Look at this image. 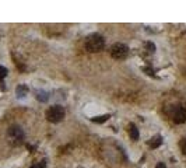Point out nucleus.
<instances>
[{
    "instance_id": "f257e3e1",
    "label": "nucleus",
    "mask_w": 186,
    "mask_h": 168,
    "mask_svg": "<svg viewBox=\"0 0 186 168\" xmlns=\"http://www.w3.org/2000/svg\"><path fill=\"white\" fill-rule=\"evenodd\" d=\"M105 45V41L99 34H92L85 41V48L90 52H99Z\"/></svg>"
},
{
    "instance_id": "f03ea898",
    "label": "nucleus",
    "mask_w": 186,
    "mask_h": 168,
    "mask_svg": "<svg viewBox=\"0 0 186 168\" xmlns=\"http://www.w3.org/2000/svg\"><path fill=\"white\" fill-rule=\"evenodd\" d=\"M46 118H48L49 122H60L64 118V109L59 105H55V107H52L46 111Z\"/></svg>"
},
{
    "instance_id": "7ed1b4c3",
    "label": "nucleus",
    "mask_w": 186,
    "mask_h": 168,
    "mask_svg": "<svg viewBox=\"0 0 186 168\" xmlns=\"http://www.w3.org/2000/svg\"><path fill=\"white\" fill-rule=\"evenodd\" d=\"M7 137L13 144H20L23 142V139H24V132L18 126H11L8 129V132H7Z\"/></svg>"
},
{
    "instance_id": "20e7f679",
    "label": "nucleus",
    "mask_w": 186,
    "mask_h": 168,
    "mask_svg": "<svg viewBox=\"0 0 186 168\" xmlns=\"http://www.w3.org/2000/svg\"><path fill=\"white\" fill-rule=\"evenodd\" d=\"M128 46L125 45V44H115V45L111 48V55H112V58L113 59H125L128 56Z\"/></svg>"
},
{
    "instance_id": "39448f33",
    "label": "nucleus",
    "mask_w": 186,
    "mask_h": 168,
    "mask_svg": "<svg viewBox=\"0 0 186 168\" xmlns=\"http://www.w3.org/2000/svg\"><path fill=\"white\" fill-rule=\"evenodd\" d=\"M171 118L175 123H185L186 122V109L180 108V107H176L173 108L172 114H171Z\"/></svg>"
},
{
    "instance_id": "423d86ee",
    "label": "nucleus",
    "mask_w": 186,
    "mask_h": 168,
    "mask_svg": "<svg viewBox=\"0 0 186 168\" xmlns=\"http://www.w3.org/2000/svg\"><path fill=\"white\" fill-rule=\"evenodd\" d=\"M16 92H17V97L18 98H24L27 95V92H28V87L25 84H20L17 87V90H16Z\"/></svg>"
},
{
    "instance_id": "0eeeda50",
    "label": "nucleus",
    "mask_w": 186,
    "mask_h": 168,
    "mask_svg": "<svg viewBox=\"0 0 186 168\" xmlns=\"http://www.w3.org/2000/svg\"><path fill=\"white\" fill-rule=\"evenodd\" d=\"M161 143H162V137H161V136H155V137H153V139L148 142V146L153 147V149H157V147L161 146Z\"/></svg>"
},
{
    "instance_id": "6e6552de",
    "label": "nucleus",
    "mask_w": 186,
    "mask_h": 168,
    "mask_svg": "<svg viewBox=\"0 0 186 168\" xmlns=\"http://www.w3.org/2000/svg\"><path fill=\"white\" fill-rule=\"evenodd\" d=\"M129 135H130V137H132L133 140H137V139H139V129L136 128L133 123L129 125Z\"/></svg>"
},
{
    "instance_id": "1a4fd4ad",
    "label": "nucleus",
    "mask_w": 186,
    "mask_h": 168,
    "mask_svg": "<svg viewBox=\"0 0 186 168\" xmlns=\"http://www.w3.org/2000/svg\"><path fill=\"white\" fill-rule=\"evenodd\" d=\"M35 94H37V100H38V101H41V102H46V101L49 100L48 92H46V91H44V90H41V91L38 90Z\"/></svg>"
},
{
    "instance_id": "9d476101",
    "label": "nucleus",
    "mask_w": 186,
    "mask_h": 168,
    "mask_svg": "<svg viewBox=\"0 0 186 168\" xmlns=\"http://www.w3.org/2000/svg\"><path fill=\"white\" fill-rule=\"evenodd\" d=\"M109 118H111L109 115H101V116L92 118L91 121H92V122H95V123H102V122H105V121H108Z\"/></svg>"
},
{
    "instance_id": "9b49d317",
    "label": "nucleus",
    "mask_w": 186,
    "mask_h": 168,
    "mask_svg": "<svg viewBox=\"0 0 186 168\" xmlns=\"http://www.w3.org/2000/svg\"><path fill=\"white\" fill-rule=\"evenodd\" d=\"M6 76H7V69L6 67H3V66H0V80L4 78Z\"/></svg>"
},
{
    "instance_id": "f8f14e48",
    "label": "nucleus",
    "mask_w": 186,
    "mask_h": 168,
    "mask_svg": "<svg viewBox=\"0 0 186 168\" xmlns=\"http://www.w3.org/2000/svg\"><path fill=\"white\" fill-rule=\"evenodd\" d=\"M147 48H148V49H150L151 52H154L155 45H154V44H151V42H147Z\"/></svg>"
},
{
    "instance_id": "ddd939ff",
    "label": "nucleus",
    "mask_w": 186,
    "mask_h": 168,
    "mask_svg": "<svg viewBox=\"0 0 186 168\" xmlns=\"http://www.w3.org/2000/svg\"><path fill=\"white\" fill-rule=\"evenodd\" d=\"M155 168H167V167H165V164H164V162H158V164L155 165Z\"/></svg>"
},
{
    "instance_id": "4468645a",
    "label": "nucleus",
    "mask_w": 186,
    "mask_h": 168,
    "mask_svg": "<svg viewBox=\"0 0 186 168\" xmlns=\"http://www.w3.org/2000/svg\"><path fill=\"white\" fill-rule=\"evenodd\" d=\"M45 162H46V161H41V164H39L37 168H46V164H45Z\"/></svg>"
},
{
    "instance_id": "2eb2a0df",
    "label": "nucleus",
    "mask_w": 186,
    "mask_h": 168,
    "mask_svg": "<svg viewBox=\"0 0 186 168\" xmlns=\"http://www.w3.org/2000/svg\"><path fill=\"white\" fill-rule=\"evenodd\" d=\"M182 150H183V153L186 154V142L183 143V144H182Z\"/></svg>"
},
{
    "instance_id": "dca6fc26",
    "label": "nucleus",
    "mask_w": 186,
    "mask_h": 168,
    "mask_svg": "<svg viewBox=\"0 0 186 168\" xmlns=\"http://www.w3.org/2000/svg\"><path fill=\"white\" fill-rule=\"evenodd\" d=\"M31 168H37V167H31Z\"/></svg>"
}]
</instances>
